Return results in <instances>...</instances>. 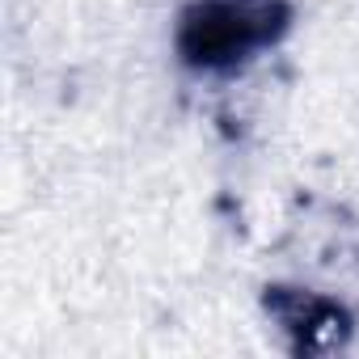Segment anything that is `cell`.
<instances>
[{"label":"cell","mask_w":359,"mask_h":359,"mask_svg":"<svg viewBox=\"0 0 359 359\" xmlns=\"http://www.w3.org/2000/svg\"><path fill=\"white\" fill-rule=\"evenodd\" d=\"M266 18L271 9H245V5H229V0L195 5L182 22V55L208 68L233 64L266 34Z\"/></svg>","instance_id":"obj_1"},{"label":"cell","mask_w":359,"mask_h":359,"mask_svg":"<svg viewBox=\"0 0 359 359\" xmlns=\"http://www.w3.org/2000/svg\"><path fill=\"white\" fill-rule=\"evenodd\" d=\"M266 304L279 313V321L287 330H296L304 351H334L346 338V317L325 300H313L300 292H271Z\"/></svg>","instance_id":"obj_2"}]
</instances>
